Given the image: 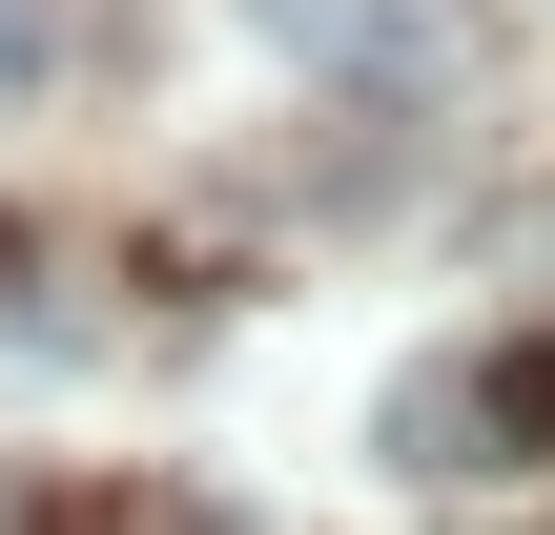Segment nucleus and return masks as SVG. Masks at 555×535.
Segmentation results:
<instances>
[{"mask_svg":"<svg viewBox=\"0 0 555 535\" xmlns=\"http://www.w3.org/2000/svg\"><path fill=\"white\" fill-rule=\"evenodd\" d=\"M21 535H185V515H165V495H41Z\"/></svg>","mask_w":555,"mask_h":535,"instance_id":"nucleus-1","label":"nucleus"}]
</instances>
